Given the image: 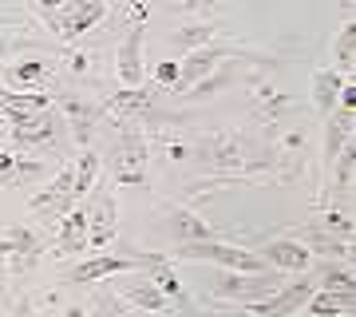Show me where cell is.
Instances as JSON below:
<instances>
[{"label": "cell", "instance_id": "1", "mask_svg": "<svg viewBox=\"0 0 356 317\" xmlns=\"http://www.w3.org/2000/svg\"><path fill=\"white\" fill-rule=\"evenodd\" d=\"M257 155H261V139H254L250 131H238V127H218V131H206L202 139H194V167L202 171V178L254 183Z\"/></svg>", "mask_w": 356, "mask_h": 317}, {"label": "cell", "instance_id": "2", "mask_svg": "<svg viewBox=\"0 0 356 317\" xmlns=\"http://www.w3.org/2000/svg\"><path fill=\"white\" fill-rule=\"evenodd\" d=\"M147 163H151V151H147V131H143L139 119L131 123H119V135L111 139L107 155H103V171L115 187H147Z\"/></svg>", "mask_w": 356, "mask_h": 317}, {"label": "cell", "instance_id": "3", "mask_svg": "<svg viewBox=\"0 0 356 317\" xmlns=\"http://www.w3.org/2000/svg\"><path fill=\"white\" fill-rule=\"evenodd\" d=\"M28 13L64 44H79L91 28H99L107 20V4L103 0H67V4H32Z\"/></svg>", "mask_w": 356, "mask_h": 317}, {"label": "cell", "instance_id": "4", "mask_svg": "<svg viewBox=\"0 0 356 317\" xmlns=\"http://www.w3.org/2000/svg\"><path fill=\"white\" fill-rule=\"evenodd\" d=\"M266 155H269V171H266V183H297V178L309 171V143H305V131H269L266 135Z\"/></svg>", "mask_w": 356, "mask_h": 317}, {"label": "cell", "instance_id": "5", "mask_svg": "<svg viewBox=\"0 0 356 317\" xmlns=\"http://www.w3.org/2000/svg\"><path fill=\"white\" fill-rule=\"evenodd\" d=\"M170 262H210V266L234 270V274H266V262L257 258V250H245V246H234V242L218 238V242H186V246H175V254H166Z\"/></svg>", "mask_w": 356, "mask_h": 317}, {"label": "cell", "instance_id": "6", "mask_svg": "<svg viewBox=\"0 0 356 317\" xmlns=\"http://www.w3.org/2000/svg\"><path fill=\"white\" fill-rule=\"evenodd\" d=\"M64 139H67V127H64V115L56 111V103L48 111L32 115V119L8 123V135H4V143L13 151H24V155H51Z\"/></svg>", "mask_w": 356, "mask_h": 317}, {"label": "cell", "instance_id": "7", "mask_svg": "<svg viewBox=\"0 0 356 317\" xmlns=\"http://www.w3.org/2000/svg\"><path fill=\"white\" fill-rule=\"evenodd\" d=\"M56 111L64 115V127H67V139L76 143L79 151H88L95 143V127L103 119V100L88 95V91H76V88H64L60 95H51Z\"/></svg>", "mask_w": 356, "mask_h": 317}, {"label": "cell", "instance_id": "8", "mask_svg": "<svg viewBox=\"0 0 356 317\" xmlns=\"http://www.w3.org/2000/svg\"><path fill=\"white\" fill-rule=\"evenodd\" d=\"M72 187H76V167L64 163L44 187H36L28 194V215H36V218H44V222H51V226H60V222L79 206Z\"/></svg>", "mask_w": 356, "mask_h": 317}, {"label": "cell", "instance_id": "9", "mask_svg": "<svg viewBox=\"0 0 356 317\" xmlns=\"http://www.w3.org/2000/svg\"><path fill=\"white\" fill-rule=\"evenodd\" d=\"M281 286H285V278L273 274V270H266V274H234V270H226V274L210 286V302L245 309V305L266 302L269 293H277Z\"/></svg>", "mask_w": 356, "mask_h": 317}, {"label": "cell", "instance_id": "10", "mask_svg": "<svg viewBox=\"0 0 356 317\" xmlns=\"http://www.w3.org/2000/svg\"><path fill=\"white\" fill-rule=\"evenodd\" d=\"M147 4H131V24L123 44L115 48V79L119 88H143L147 84V63H143V24H147Z\"/></svg>", "mask_w": 356, "mask_h": 317}, {"label": "cell", "instance_id": "11", "mask_svg": "<svg viewBox=\"0 0 356 317\" xmlns=\"http://www.w3.org/2000/svg\"><path fill=\"white\" fill-rule=\"evenodd\" d=\"M147 266V250H131V254H91L88 262H79L64 274L67 286H99V281L115 278V274H135Z\"/></svg>", "mask_w": 356, "mask_h": 317}, {"label": "cell", "instance_id": "12", "mask_svg": "<svg viewBox=\"0 0 356 317\" xmlns=\"http://www.w3.org/2000/svg\"><path fill=\"white\" fill-rule=\"evenodd\" d=\"M0 84L4 91H40V95H51V84H56V60L51 56H24V60H13L0 68Z\"/></svg>", "mask_w": 356, "mask_h": 317}, {"label": "cell", "instance_id": "13", "mask_svg": "<svg viewBox=\"0 0 356 317\" xmlns=\"http://www.w3.org/2000/svg\"><path fill=\"white\" fill-rule=\"evenodd\" d=\"M289 111H297V100L281 95L261 72H254V76H250V115H254V123L266 127V131H277L281 119Z\"/></svg>", "mask_w": 356, "mask_h": 317}, {"label": "cell", "instance_id": "14", "mask_svg": "<svg viewBox=\"0 0 356 317\" xmlns=\"http://www.w3.org/2000/svg\"><path fill=\"white\" fill-rule=\"evenodd\" d=\"M83 206H88V250L103 254L115 242V230H119L115 194L111 190H103V187H95L88 199H83Z\"/></svg>", "mask_w": 356, "mask_h": 317}, {"label": "cell", "instance_id": "15", "mask_svg": "<svg viewBox=\"0 0 356 317\" xmlns=\"http://www.w3.org/2000/svg\"><path fill=\"white\" fill-rule=\"evenodd\" d=\"M166 95L154 84H143V88H119L103 95V119H115V123H131V119H143V115L154 107V100Z\"/></svg>", "mask_w": 356, "mask_h": 317}, {"label": "cell", "instance_id": "16", "mask_svg": "<svg viewBox=\"0 0 356 317\" xmlns=\"http://www.w3.org/2000/svg\"><path fill=\"white\" fill-rule=\"evenodd\" d=\"M115 293L123 297V302L131 305V309H143V314H159V317H178V309L170 305V297H166L159 286H154L143 270H135L131 278H123L119 286H115Z\"/></svg>", "mask_w": 356, "mask_h": 317}, {"label": "cell", "instance_id": "17", "mask_svg": "<svg viewBox=\"0 0 356 317\" xmlns=\"http://www.w3.org/2000/svg\"><path fill=\"white\" fill-rule=\"evenodd\" d=\"M143 274H147V278H151L154 286L170 297V305L178 309V317H202V314H198V305L191 302L186 286L178 281V274H175V266H170V258H166V254L147 250V266H143Z\"/></svg>", "mask_w": 356, "mask_h": 317}, {"label": "cell", "instance_id": "18", "mask_svg": "<svg viewBox=\"0 0 356 317\" xmlns=\"http://www.w3.org/2000/svg\"><path fill=\"white\" fill-rule=\"evenodd\" d=\"M257 258H261L273 274H281V278H285V274H301V278H305L309 270H313V254L293 238V234L289 238H269L266 246L257 250Z\"/></svg>", "mask_w": 356, "mask_h": 317}, {"label": "cell", "instance_id": "19", "mask_svg": "<svg viewBox=\"0 0 356 317\" xmlns=\"http://www.w3.org/2000/svg\"><path fill=\"white\" fill-rule=\"evenodd\" d=\"M163 218H166V230L175 234L178 246H186V242H218L222 234H218L210 222H206L194 206L186 203H166L163 206Z\"/></svg>", "mask_w": 356, "mask_h": 317}, {"label": "cell", "instance_id": "20", "mask_svg": "<svg viewBox=\"0 0 356 317\" xmlns=\"http://www.w3.org/2000/svg\"><path fill=\"white\" fill-rule=\"evenodd\" d=\"M103 48H95V44H72V48L60 56V72H64L72 84H88V88H95V84H103Z\"/></svg>", "mask_w": 356, "mask_h": 317}, {"label": "cell", "instance_id": "21", "mask_svg": "<svg viewBox=\"0 0 356 317\" xmlns=\"http://www.w3.org/2000/svg\"><path fill=\"white\" fill-rule=\"evenodd\" d=\"M147 151H154L166 167L194 163V139H191V135H182L175 123H170V127H154L151 135H147Z\"/></svg>", "mask_w": 356, "mask_h": 317}, {"label": "cell", "instance_id": "22", "mask_svg": "<svg viewBox=\"0 0 356 317\" xmlns=\"http://www.w3.org/2000/svg\"><path fill=\"white\" fill-rule=\"evenodd\" d=\"M4 234H8V242H13V250H16L13 281H20V278H28V274L40 266V258H44V234H40V230H32V226H24V222L8 226Z\"/></svg>", "mask_w": 356, "mask_h": 317}, {"label": "cell", "instance_id": "23", "mask_svg": "<svg viewBox=\"0 0 356 317\" xmlns=\"http://www.w3.org/2000/svg\"><path fill=\"white\" fill-rule=\"evenodd\" d=\"M293 238L301 242L313 258H325V262H353V242H341L332 238V234H325V230L317 226V222H305V226H297V234Z\"/></svg>", "mask_w": 356, "mask_h": 317}, {"label": "cell", "instance_id": "24", "mask_svg": "<svg viewBox=\"0 0 356 317\" xmlns=\"http://www.w3.org/2000/svg\"><path fill=\"white\" fill-rule=\"evenodd\" d=\"M56 258H76V254L88 250V206L79 203L72 215L56 226V242H51Z\"/></svg>", "mask_w": 356, "mask_h": 317}, {"label": "cell", "instance_id": "25", "mask_svg": "<svg viewBox=\"0 0 356 317\" xmlns=\"http://www.w3.org/2000/svg\"><path fill=\"white\" fill-rule=\"evenodd\" d=\"M348 84L344 76H337L332 68H317L313 72V79H309V91H313V111L321 115V119H329L332 111H337V100H341V88Z\"/></svg>", "mask_w": 356, "mask_h": 317}, {"label": "cell", "instance_id": "26", "mask_svg": "<svg viewBox=\"0 0 356 317\" xmlns=\"http://www.w3.org/2000/svg\"><path fill=\"white\" fill-rule=\"evenodd\" d=\"M214 40H222V24L218 20H191V24H182L170 32V48L182 52V56H191V52L206 48Z\"/></svg>", "mask_w": 356, "mask_h": 317}, {"label": "cell", "instance_id": "27", "mask_svg": "<svg viewBox=\"0 0 356 317\" xmlns=\"http://www.w3.org/2000/svg\"><path fill=\"white\" fill-rule=\"evenodd\" d=\"M51 95H40V91H4L0 88V111L8 123H20V119H32V115L48 111Z\"/></svg>", "mask_w": 356, "mask_h": 317}, {"label": "cell", "instance_id": "28", "mask_svg": "<svg viewBox=\"0 0 356 317\" xmlns=\"http://www.w3.org/2000/svg\"><path fill=\"white\" fill-rule=\"evenodd\" d=\"M238 76H242V60H229V63H222V68H214V72H210L206 79H198V84H194V88L182 95V100H186V103H206V100H214V95H222V91H226Z\"/></svg>", "mask_w": 356, "mask_h": 317}, {"label": "cell", "instance_id": "29", "mask_svg": "<svg viewBox=\"0 0 356 317\" xmlns=\"http://www.w3.org/2000/svg\"><path fill=\"white\" fill-rule=\"evenodd\" d=\"M348 143H353V111H341V107H337V111L325 119V151H321L325 155V175H329V167L337 163V155H341Z\"/></svg>", "mask_w": 356, "mask_h": 317}, {"label": "cell", "instance_id": "30", "mask_svg": "<svg viewBox=\"0 0 356 317\" xmlns=\"http://www.w3.org/2000/svg\"><path fill=\"white\" fill-rule=\"evenodd\" d=\"M356 309V290H313V297L305 302L309 317H337Z\"/></svg>", "mask_w": 356, "mask_h": 317}, {"label": "cell", "instance_id": "31", "mask_svg": "<svg viewBox=\"0 0 356 317\" xmlns=\"http://www.w3.org/2000/svg\"><path fill=\"white\" fill-rule=\"evenodd\" d=\"M353 68H356V20L344 16L341 32L332 40V72L344 79H353Z\"/></svg>", "mask_w": 356, "mask_h": 317}, {"label": "cell", "instance_id": "32", "mask_svg": "<svg viewBox=\"0 0 356 317\" xmlns=\"http://www.w3.org/2000/svg\"><path fill=\"white\" fill-rule=\"evenodd\" d=\"M64 167V163H60ZM56 167V159L51 155H24V151H16V175H13V187H36L40 178H48L60 171Z\"/></svg>", "mask_w": 356, "mask_h": 317}, {"label": "cell", "instance_id": "33", "mask_svg": "<svg viewBox=\"0 0 356 317\" xmlns=\"http://www.w3.org/2000/svg\"><path fill=\"white\" fill-rule=\"evenodd\" d=\"M72 167H76V187L72 190H76V199L83 203L91 190H95V178L103 175V155H95V147H88V151H79V159Z\"/></svg>", "mask_w": 356, "mask_h": 317}, {"label": "cell", "instance_id": "34", "mask_svg": "<svg viewBox=\"0 0 356 317\" xmlns=\"http://www.w3.org/2000/svg\"><path fill=\"white\" fill-rule=\"evenodd\" d=\"M313 286H317V290H356L353 262H321Z\"/></svg>", "mask_w": 356, "mask_h": 317}, {"label": "cell", "instance_id": "35", "mask_svg": "<svg viewBox=\"0 0 356 317\" xmlns=\"http://www.w3.org/2000/svg\"><path fill=\"white\" fill-rule=\"evenodd\" d=\"M325 234H332V238L341 242H353L356 226H353V210L348 206H321V222H317Z\"/></svg>", "mask_w": 356, "mask_h": 317}, {"label": "cell", "instance_id": "36", "mask_svg": "<svg viewBox=\"0 0 356 317\" xmlns=\"http://www.w3.org/2000/svg\"><path fill=\"white\" fill-rule=\"evenodd\" d=\"M88 317H131V305L115 293V286L99 281V290H95V297L88 305Z\"/></svg>", "mask_w": 356, "mask_h": 317}, {"label": "cell", "instance_id": "37", "mask_svg": "<svg viewBox=\"0 0 356 317\" xmlns=\"http://www.w3.org/2000/svg\"><path fill=\"white\" fill-rule=\"evenodd\" d=\"M16 52H36V56H51L44 44H36L32 36H13V32H0V63H13Z\"/></svg>", "mask_w": 356, "mask_h": 317}, {"label": "cell", "instance_id": "38", "mask_svg": "<svg viewBox=\"0 0 356 317\" xmlns=\"http://www.w3.org/2000/svg\"><path fill=\"white\" fill-rule=\"evenodd\" d=\"M13 266H16V250L8 242V234L0 230V281H13Z\"/></svg>", "mask_w": 356, "mask_h": 317}, {"label": "cell", "instance_id": "39", "mask_svg": "<svg viewBox=\"0 0 356 317\" xmlns=\"http://www.w3.org/2000/svg\"><path fill=\"white\" fill-rule=\"evenodd\" d=\"M8 314H13V317H40L32 293H24V290H16L13 297H8Z\"/></svg>", "mask_w": 356, "mask_h": 317}, {"label": "cell", "instance_id": "40", "mask_svg": "<svg viewBox=\"0 0 356 317\" xmlns=\"http://www.w3.org/2000/svg\"><path fill=\"white\" fill-rule=\"evenodd\" d=\"M13 175H16V151L4 143L0 147V187H13Z\"/></svg>", "mask_w": 356, "mask_h": 317}, {"label": "cell", "instance_id": "41", "mask_svg": "<svg viewBox=\"0 0 356 317\" xmlns=\"http://www.w3.org/2000/svg\"><path fill=\"white\" fill-rule=\"evenodd\" d=\"M170 8H175V13H182V16H202V20H218V8L214 4H170Z\"/></svg>", "mask_w": 356, "mask_h": 317}, {"label": "cell", "instance_id": "42", "mask_svg": "<svg viewBox=\"0 0 356 317\" xmlns=\"http://www.w3.org/2000/svg\"><path fill=\"white\" fill-rule=\"evenodd\" d=\"M60 317H88V305H64Z\"/></svg>", "mask_w": 356, "mask_h": 317}, {"label": "cell", "instance_id": "43", "mask_svg": "<svg viewBox=\"0 0 356 317\" xmlns=\"http://www.w3.org/2000/svg\"><path fill=\"white\" fill-rule=\"evenodd\" d=\"M4 135H8V119H4V111H0V143H4Z\"/></svg>", "mask_w": 356, "mask_h": 317}, {"label": "cell", "instance_id": "44", "mask_svg": "<svg viewBox=\"0 0 356 317\" xmlns=\"http://www.w3.org/2000/svg\"><path fill=\"white\" fill-rule=\"evenodd\" d=\"M293 317H309V314H305V309H301V314H293Z\"/></svg>", "mask_w": 356, "mask_h": 317}, {"label": "cell", "instance_id": "45", "mask_svg": "<svg viewBox=\"0 0 356 317\" xmlns=\"http://www.w3.org/2000/svg\"><path fill=\"white\" fill-rule=\"evenodd\" d=\"M337 317H353V314H337Z\"/></svg>", "mask_w": 356, "mask_h": 317}]
</instances>
